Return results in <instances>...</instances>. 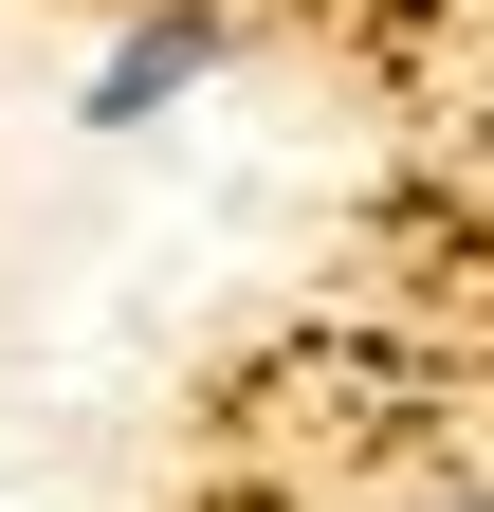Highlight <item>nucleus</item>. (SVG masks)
<instances>
[{
    "label": "nucleus",
    "instance_id": "f03ea898",
    "mask_svg": "<svg viewBox=\"0 0 494 512\" xmlns=\"http://www.w3.org/2000/svg\"><path fill=\"white\" fill-rule=\"evenodd\" d=\"M421 512H494V494H421Z\"/></svg>",
    "mask_w": 494,
    "mask_h": 512
},
{
    "label": "nucleus",
    "instance_id": "f257e3e1",
    "mask_svg": "<svg viewBox=\"0 0 494 512\" xmlns=\"http://www.w3.org/2000/svg\"><path fill=\"white\" fill-rule=\"evenodd\" d=\"M220 74V19H147V37H110L92 55V128H147L165 92H202Z\"/></svg>",
    "mask_w": 494,
    "mask_h": 512
}]
</instances>
